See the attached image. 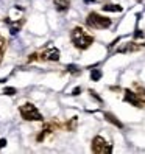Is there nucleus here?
<instances>
[{"instance_id": "obj_18", "label": "nucleus", "mask_w": 145, "mask_h": 154, "mask_svg": "<svg viewBox=\"0 0 145 154\" xmlns=\"http://www.w3.org/2000/svg\"><path fill=\"white\" fill-rule=\"evenodd\" d=\"M38 59V55H36V53H33V55H30V58H28V61L31 62V61H36Z\"/></svg>"}, {"instance_id": "obj_1", "label": "nucleus", "mask_w": 145, "mask_h": 154, "mask_svg": "<svg viewBox=\"0 0 145 154\" xmlns=\"http://www.w3.org/2000/svg\"><path fill=\"white\" fill-rule=\"evenodd\" d=\"M70 39L74 42V45L78 48V50H86L89 48L90 45L94 44V36H90L89 33H86L84 28H81V26H75L74 30L70 33Z\"/></svg>"}, {"instance_id": "obj_11", "label": "nucleus", "mask_w": 145, "mask_h": 154, "mask_svg": "<svg viewBox=\"0 0 145 154\" xmlns=\"http://www.w3.org/2000/svg\"><path fill=\"white\" fill-rule=\"evenodd\" d=\"M77 128H78V117H72L66 123V129L67 131H77Z\"/></svg>"}, {"instance_id": "obj_6", "label": "nucleus", "mask_w": 145, "mask_h": 154, "mask_svg": "<svg viewBox=\"0 0 145 154\" xmlns=\"http://www.w3.org/2000/svg\"><path fill=\"white\" fill-rule=\"evenodd\" d=\"M125 101L126 103H130L131 106H136V107H139V101H137V97H136V92H133V90L130 89H125Z\"/></svg>"}, {"instance_id": "obj_3", "label": "nucleus", "mask_w": 145, "mask_h": 154, "mask_svg": "<svg viewBox=\"0 0 145 154\" xmlns=\"http://www.w3.org/2000/svg\"><path fill=\"white\" fill-rule=\"evenodd\" d=\"M19 112L22 115V119L27 120V122H42L44 117L42 114L38 111V107H36L33 103H25L19 107Z\"/></svg>"}, {"instance_id": "obj_13", "label": "nucleus", "mask_w": 145, "mask_h": 154, "mask_svg": "<svg viewBox=\"0 0 145 154\" xmlns=\"http://www.w3.org/2000/svg\"><path fill=\"white\" fill-rule=\"evenodd\" d=\"M100 78H102V70L94 69L92 72H90V79H92V81H98Z\"/></svg>"}, {"instance_id": "obj_17", "label": "nucleus", "mask_w": 145, "mask_h": 154, "mask_svg": "<svg viewBox=\"0 0 145 154\" xmlns=\"http://www.w3.org/2000/svg\"><path fill=\"white\" fill-rule=\"evenodd\" d=\"M80 92H81V87H75V89H74V92H72V95L77 97V95H80Z\"/></svg>"}, {"instance_id": "obj_16", "label": "nucleus", "mask_w": 145, "mask_h": 154, "mask_svg": "<svg viewBox=\"0 0 145 154\" xmlns=\"http://www.w3.org/2000/svg\"><path fill=\"white\" fill-rule=\"evenodd\" d=\"M3 94H5V95H14V94H16V89H14V87H6V89L3 90Z\"/></svg>"}, {"instance_id": "obj_10", "label": "nucleus", "mask_w": 145, "mask_h": 154, "mask_svg": "<svg viewBox=\"0 0 145 154\" xmlns=\"http://www.w3.org/2000/svg\"><path fill=\"white\" fill-rule=\"evenodd\" d=\"M136 97H137V101H139V107H143L145 106V89L139 87L136 90Z\"/></svg>"}, {"instance_id": "obj_4", "label": "nucleus", "mask_w": 145, "mask_h": 154, "mask_svg": "<svg viewBox=\"0 0 145 154\" xmlns=\"http://www.w3.org/2000/svg\"><path fill=\"white\" fill-rule=\"evenodd\" d=\"M92 152H98V154L111 152V146L108 145V142L102 137V135H97V137L92 139Z\"/></svg>"}, {"instance_id": "obj_19", "label": "nucleus", "mask_w": 145, "mask_h": 154, "mask_svg": "<svg viewBox=\"0 0 145 154\" xmlns=\"http://www.w3.org/2000/svg\"><path fill=\"white\" fill-rule=\"evenodd\" d=\"M5 145H6V140L5 139H0V148H3Z\"/></svg>"}, {"instance_id": "obj_20", "label": "nucleus", "mask_w": 145, "mask_h": 154, "mask_svg": "<svg viewBox=\"0 0 145 154\" xmlns=\"http://www.w3.org/2000/svg\"><path fill=\"white\" fill-rule=\"evenodd\" d=\"M137 2H143V0H137Z\"/></svg>"}, {"instance_id": "obj_9", "label": "nucleus", "mask_w": 145, "mask_h": 154, "mask_svg": "<svg viewBox=\"0 0 145 154\" xmlns=\"http://www.w3.org/2000/svg\"><path fill=\"white\" fill-rule=\"evenodd\" d=\"M102 10L106 11V13H122L123 8L120 5H115V3H106L102 6Z\"/></svg>"}, {"instance_id": "obj_15", "label": "nucleus", "mask_w": 145, "mask_h": 154, "mask_svg": "<svg viewBox=\"0 0 145 154\" xmlns=\"http://www.w3.org/2000/svg\"><path fill=\"white\" fill-rule=\"evenodd\" d=\"M89 94H90V97H92V98H95V100H97V101L100 103V104L103 103V100H102L100 97H98V94L95 92V90H92V89H89Z\"/></svg>"}, {"instance_id": "obj_8", "label": "nucleus", "mask_w": 145, "mask_h": 154, "mask_svg": "<svg viewBox=\"0 0 145 154\" xmlns=\"http://www.w3.org/2000/svg\"><path fill=\"white\" fill-rule=\"evenodd\" d=\"M53 5H55V8L58 11H67L70 8V2L69 0H53Z\"/></svg>"}, {"instance_id": "obj_2", "label": "nucleus", "mask_w": 145, "mask_h": 154, "mask_svg": "<svg viewBox=\"0 0 145 154\" xmlns=\"http://www.w3.org/2000/svg\"><path fill=\"white\" fill-rule=\"evenodd\" d=\"M86 23H87V26H90V28H94V30H108L112 25V20L109 17H105L102 14L92 11V13L87 14Z\"/></svg>"}, {"instance_id": "obj_7", "label": "nucleus", "mask_w": 145, "mask_h": 154, "mask_svg": "<svg viewBox=\"0 0 145 154\" xmlns=\"http://www.w3.org/2000/svg\"><path fill=\"white\" fill-rule=\"evenodd\" d=\"M105 120H106V122H109V123H112V125L117 126L119 129H123V123H122L120 120H117V117H115L114 114H111V112H105Z\"/></svg>"}, {"instance_id": "obj_12", "label": "nucleus", "mask_w": 145, "mask_h": 154, "mask_svg": "<svg viewBox=\"0 0 145 154\" xmlns=\"http://www.w3.org/2000/svg\"><path fill=\"white\" fill-rule=\"evenodd\" d=\"M5 50H6V41H5L3 36H0V62H2V59H3Z\"/></svg>"}, {"instance_id": "obj_5", "label": "nucleus", "mask_w": 145, "mask_h": 154, "mask_svg": "<svg viewBox=\"0 0 145 154\" xmlns=\"http://www.w3.org/2000/svg\"><path fill=\"white\" fill-rule=\"evenodd\" d=\"M41 59H42V61H52V62H56V61H59V50L55 48V47H49L47 50H44V51H42Z\"/></svg>"}, {"instance_id": "obj_14", "label": "nucleus", "mask_w": 145, "mask_h": 154, "mask_svg": "<svg viewBox=\"0 0 145 154\" xmlns=\"http://www.w3.org/2000/svg\"><path fill=\"white\" fill-rule=\"evenodd\" d=\"M67 72H70V73H74V75H78V73H81V70L77 67V66H67Z\"/></svg>"}]
</instances>
